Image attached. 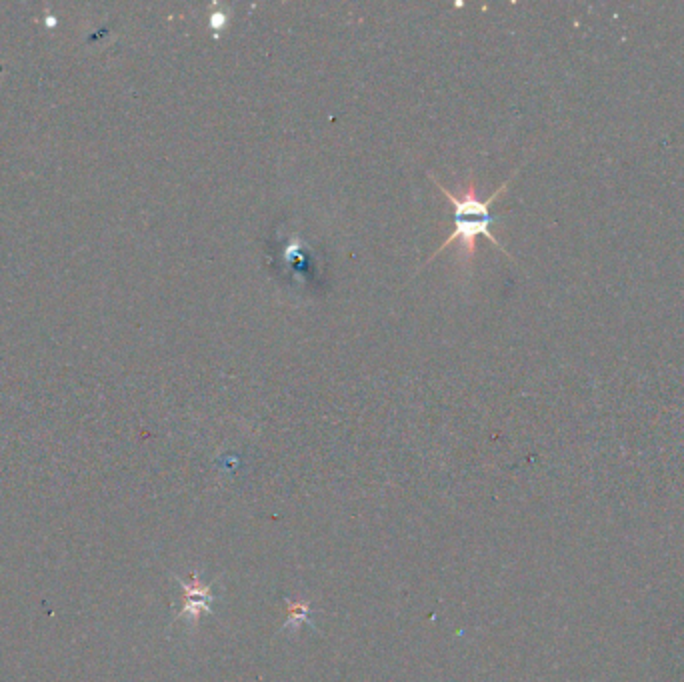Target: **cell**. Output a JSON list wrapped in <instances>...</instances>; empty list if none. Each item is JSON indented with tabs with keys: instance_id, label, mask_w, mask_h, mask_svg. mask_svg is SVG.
I'll use <instances>...</instances> for the list:
<instances>
[{
	"instance_id": "3957f363",
	"label": "cell",
	"mask_w": 684,
	"mask_h": 682,
	"mask_svg": "<svg viewBox=\"0 0 684 682\" xmlns=\"http://www.w3.org/2000/svg\"><path fill=\"white\" fill-rule=\"evenodd\" d=\"M310 610L306 604H300V602H289V620H287V627H294V630L299 629L300 622H306V624H312V619H310Z\"/></svg>"
},
{
	"instance_id": "7a4b0ae2",
	"label": "cell",
	"mask_w": 684,
	"mask_h": 682,
	"mask_svg": "<svg viewBox=\"0 0 684 682\" xmlns=\"http://www.w3.org/2000/svg\"><path fill=\"white\" fill-rule=\"evenodd\" d=\"M176 580L181 582L182 592H184V602H182L181 610L176 612L174 619L194 624V622H198L203 612L213 614V585H204L198 572H193L188 578H176Z\"/></svg>"
},
{
	"instance_id": "6da1fadb",
	"label": "cell",
	"mask_w": 684,
	"mask_h": 682,
	"mask_svg": "<svg viewBox=\"0 0 684 682\" xmlns=\"http://www.w3.org/2000/svg\"><path fill=\"white\" fill-rule=\"evenodd\" d=\"M516 172H518V169L514 171V174H516ZM428 176H430V181L437 184V188H439V191L449 198L450 204L454 206V230H452L449 238H447V240H444V243H442V245L432 252V256H428V260L424 262V267L430 265V262H432V260H434L442 250H447V248H449L450 245H454V243H459L460 248H462V255H464V258H466V262H471L472 256H474V252H476V238H479V236H486V238H488L496 248H501L503 252H506V248H504V246L496 240V236L491 233V226L492 223H494V218H496V216L491 213V206L494 204V201H496V198H498V196L508 188V184H511V181H513V176L504 182V184H501L496 191L492 192V196H488L486 201H481V198H479L476 182L472 181V179L466 182V186H464V191H462V196H454V194H452V192H450L442 182L437 181L430 172H428ZM506 256H511V255L506 252Z\"/></svg>"
}]
</instances>
